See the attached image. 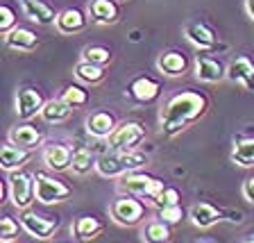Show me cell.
<instances>
[{
	"mask_svg": "<svg viewBox=\"0 0 254 243\" xmlns=\"http://www.w3.org/2000/svg\"><path fill=\"white\" fill-rule=\"evenodd\" d=\"M245 2V11H248V16L254 21V0H243Z\"/></svg>",
	"mask_w": 254,
	"mask_h": 243,
	"instance_id": "37",
	"label": "cell"
},
{
	"mask_svg": "<svg viewBox=\"0 0 254 243\" xmlns=\"http://www.w3.org/2000/svg\"><path fill=\"white\" fill-rule=\"evenodd\" d=\"M46 95L37 86H21L16 91V100H14V111L21 121H30L34 116H41L43 107H46Z\"/></svg>",
	"mask_w": 254,
	"mask_h": 243,
	"instance_id": "9",
	"label": "cell"
},
{
	"mask_svg": "<svg viewBox=\"0 0 254 243\" xmlns=\"http://www.w3.org/2000/svg\"><path fill=\"white\" fill-rule=\"evenodd\" d=\"M148 137V130L141 125L138 121H123L118 123V127L109 134L107 146L109 150H138L143 141Z\"/></svg>",
	"mask_w": 254,
	"mask_h": 243,
	"instance_id": "6",
	"label": "cell"
},
{
	"mask_svg": "<svg viewBox=\"0 0 254 243\" xmlns=\"http://www.w3.org/2000/svg\"><path fill=\"white\" fill-rule=\"evenodd\" d=\"M9 200L16 209H30L32 202L37 200V180L32 173H25V170H16V173L9 175Z\"/></svg>",
	"mask_w": 254,
	"mask_h": 243,
	"instance_id": "7",
	"label": "cell"
},
{
	"mask_svg": "<svg viewBox=\"0 0 254 243\" xmlns=\"http://www.w3.org/2000/svg\"><path fill=\"white\" fill-rule=\"evenodd\" d=\"M211 107L209 95L202 91H177L164 102L161 111H159V125H161V134L166 139H175L182 134L186 127H190L195 121L206 116V111Z\"/></svg>",
	"mask_w": 254,
	"mask_h": 243,
	"instance_id": "1",
	"label": "cell"
},
{
	"mask_svg": "<svg viewBox=\"0 0 254 243\" xmlns=\"http://www.w3.org/2000/svg\"><path fill=\"white\" fill-rule=\"evenodd\" d=\"M59 98H62L64 102H68L73 109H79V107L89 105V91L79 84H66L62 89V93H59Z\"/></svg>",
	"mask_w": 254,
	"mask_h": 243,
	"instance_id": "31",
	"label": "cell"
},
{
	"mask_svg": "<svg viewBox=\"0 0 254 243\" xmlns=\"http://www.w3.org/2000/svg\"><path fill=\"white\" fill-rule=\"evenodd\" d=\"M32 157H34V150L30 148H21L16 143L7 141L2 148H0V166L5 173H16L21 170L25 164H30Z\"/></svg>",
	"mask_w": 254,
	"mask_h": 243,
	"instance_id": "16",
	"label": "cell"
},
{
	"mask_svg": "<svg viewBox=\"0 0 254 243\" xmlns=\"http://www.w3.org/2000/svg\"><path fill=\"white\" fill-rule=\"evenodd\" d=\"M73 153L75 150L66 143H59V141H53L48 143L43 148V164L48 166L50 170L55 173H62V170H68L70 164H73Z\"/></svg>",
	"mask_w": 254,
	"mask_h": 243,
	"instance_id": "17",
	"label": "cell"
},
{
	"mask_svg": "<svg viewBox=\"0 0 254 243\" xmlns=\"http://www.w3.org/2000/svg\"><path fill=\"white\" fill-rule=\"evenodd\" d=\"M21 7L27 21L37 23V25H55L57 23L59 11L48 0H21Z\"/></svg>",
	"mask_w": 254,
	"mask_h": 243,
	"instance_id": "18",
	"label": "cell"
},
{
	"mask_svg": "<svg viewBox=\"0 0 254 243\" xmlns=\"http://www.w3.org/2000/svg\"><path fill=\"white\" fill-rule=\"evenodd\" d=\"M73 116V107L68 102H64L62 98H53V100H48L46 107L41 111V118L46 123H53V125H62L66 123L68 118Z\"/></svg>",
	"mask_w": 254,
	"mask_h": 243,
	"instance_id": "26",
	"label": "cell"
},
{
	"mask_svg": "<svg viewBox=\"0 0 254 243\" xmlns=\"http://www.w3.org/2000/svg\"><path fill=\"white\" fill-rule=\"evenodd\" d=\"M189 66H190V59L186 57V53L175 50V48L164 50V53L157 57V69H159V73L166 75V78H182V75L189 71Z\"/></svg>",
	"mask_w": 254,
	"mask_h": 243,
	"instance_id": "15",
	"label": "cell"
},
{
	"mask_svg": "<svg viewBox=\"0 0 254 243\" xmlns=\"http://www.w3.org/2000/svg\"><path fill=\"white\" fill-rule=\"evenodd\" d=\"M227 80L245 91H254V62L248 55H236L227 64Z\"/></svg>",
	"mask_w": 254,
	"mask_h": 243,
	"instance_id": "13",
	"label": "cell"
},
{
	"mask_svg": "<svg viewBox=\"0 0 254 243\" xmlns=\"http://www.w3.org/2000/svg\"><path fill=\"white\" fill-rule=\"evenodd\" d=\"M173 225L164 223L161 218H154V221H148L141 228V239L145 243H170L173 239Z\"/></svg>",
	"mask_w": 254,
	"mask_h": 243,
	"instance_id": "25",
	"label": "cell"
},
{
	"mask_svg": "<svg viewBox=\"0 0 254 243\" xmlns=\"http://www.w3.org/2000/svg\"><path fill=\"white\" fill-rule=\"evenodd\" d=\"M166 189L164 180H159L154 175H148L143 170H134V173H127L123 177H118V191L127 193V196H136L141 200H148L152 205L159 198V193Z\"/></svg>",
	"mask_w": 254,
	"mask_h": 243,
	"instance_id": "3",
	"label": "cell"
},
{
	"mask_svg": "<svg viewBox=\"0 0 254 243\" xmlns=\"http://www.w3.org/2000/svg\"><path fill=\"white\" fill-rule=\"evenodd\" d=\"M243 243H254V239H250V241H243Z\"/></svg>",
	"mask_w": 254,
	"mask_h": 243,
	"instance_id": "39",
	"label": "cell"
},
{
	"mask_svg": "<svg viewBox=\"0 0 254 243\" xmlns=\"http://www.w3.org/2000/svg\"><path fill=\"white\" fill-rule=\"evenodd\" d=\"M150 157L141 150H107L105 155L98 157V173L102 177H123L127 173L141 170L143 166H148Z\"/></svg>",
	"mask_w": 254,
	"mask_h": 243,
	"instance_id": "2",
	"label": "cell"
},
{
	"mask_svg": "<svg viewBox=\"0 0 254 243\" xmlns=\"http://www.w3.org/2000/svg\"><path fill=\"white\" fill-rule=\"evenodd\" d=\"M193 73L200 82L216 84V82L227 80V66L222 64V59L213 57V53H202L193 59Z\"/></svg>",
	"mask_w": 254,
	"mask_h": 243,
	"instance_id": "11",
	"label": "cell"
},
{
	"mask_svg": "<svg viewBox=\"0 0 254 243\" xmlns=\"http://www.w3.org/2000/svg\"><path fill=\"white\" fill-rule=\"evenodd\" d=\"M5 46L9 50H16V53H32L39 48V34L30 27H23V25H16L11 32H7L2 37Z\"/></svg>",
	"mask_w": 254,
	"mask_h": 243,
	"instance_id": "20",
	"label": "cell"
},
{
	"mask_svg": "<svg viewBox=\"0 0 254 243\" xmlns=\"http://www.w3.org/2000/svg\"><path fill=\"white\" fill-rule=\"evenodd\" d=\"M86 132L95 139H109V134L118 127V118L107 109H95L86 116Z\"/></svg>",
	"mask_w": 254,
	"mask_h": 243,
	"instance_id": "19",
	"label": "cell"
},
{
	"mask_svg": "<svg viewBox=\"0 0 254 243\" xmlns=\"http://www.w3.org/2000/svg\"><path fill=\"white\" fill-rule=\"evenodd\" d=\"M82 59L89 64H95V66H107V64H111V59H114V53H111V48H107V46L91 43V46L82 48Z\"/></svg>",
	"mask_w": 254,
	"mask_h": 243,
	"instance_id": "30",
	"label": "cell"
},
{
	"mask_svg": "<svg viewBox=\"0 0 254 243\" xmlns=\"http://www.w3.org/2000/svg\"><path fill=\"white\" fill-rule=\"evenodd\" d=\"M184 37L189 39L200 53H216L218 48H222L218 43L216 32L206 25L204 21H189L184 25Z\"/></svg>",
	"mask_w": 254,
	"mask_h": 243,
	"instance_id": "12",
	"label": "cell"
},
{
	"mask_svg": "<svg viewBox=\"0 0 254 243\" xmlns=\"http://www.w3.org/2000/svg\"><path fill=\"white\" fill-rule=\"evenodd\" d=\"M98 168V157L91 148L86 146H77L73 153V164H70V170L75 175H89L91 170Z\"/></svg>",
	"mask_w": 254,
	"mask_h": 243,
	"instance_id": "28",
	"label": "cell"
},
{
	"mask_svg": "<svg viewBox=\"0 0 254 243\" xmlns=\"http://www.w3.org/2000/svg\"><path fill=\"white\" fill-rule=\"evenodd\" d=\"M89 18L95 25H116L121 21V5L118 0H89Z\"/></svg>",
	"mask_w": 254,
	"mask_h": 243,
	"instance_id": "14",
	"label": "cell"
},
{
	"mask_svg": "<svg viewBox=\"0 0 254 243\" xmlns=\"http://www.w3.org/2000/svg\"><path fill=\"white\" fill-rule=\"evenodd\" d=\"M197 243H211V241H197Z\"/></svg>",
	"mask_w": 254,
	"mask_h": 243,
	"instance_id": "40",
	"label": "cell"
},
{
	"mask_svg": "<svg viewBox=\"0 0 254 243\" xmlns=\"http://www.w3.org/2000/svg\"><path fill=\"white\" fill-rule=\"evenodd\" d=\"M182 200V193L180 189H175V186H166L161 193H159V198L152 202L154 209H166V207H173V205H180Z\"/></svg>",
	"mask_w": 254,
	"mask_h": 243,
	"instance_id": "33",
	"label": "cell"
},
{
	"mask_svg": "<svg viewBox=\"0 0 254 243\" xmlns=\"http://www.w3.org/2000/svg\"><path fill=\"white\" fill-rule=\"evenodd\" d=\"M189 218H190V223H193L195 228L209 230V228H213L216 223H220L222 218H225V212L218 209V207H213L211 202H197V205L190 207Z\"/></svg>",
	"mask_w": 254,
	"mask_h": 243,
	"instance_id": "24",
	"label": "cell"
},
{
	"mask_svg": "<svg viewBox=\"0 0 254 243\" xmlns=\"http://www.w3.org/2000/svg\"><path fill=\"white\" fill-rule=\"evenodd\" d=\"M50 243H73V241H50Z\"/></svg>",
	"mask_w": 254,
	"mask_h": 243,
	"instance_id": "38",
	"label": "cell"
},
{
	"mask_svg": "<svg viewBox=\"0 0 254 243\" xmlns=\"http://www.w3.org/2000/svg\"><path fill=\"white\" fill-rule=\"evenodd\" d=\"M21 228H23L21 221H16L9 214H5V216L0 218V239H2V243H11L14 239H18Z\"/></svg>",
	"mask_w": 254,
	"mask_h": 243,
	"instance_id": "32",
	"label": "cell"
},
{
	"mask_svg": "<svg viewBox=\"0 0 254 243\" xmlns=\"http://www.w3.org/2000/svg\"><path fill=\"white\" fill-rule=\"evenodd\" d=\"M89 21H91L89 14H84V11L77 9V7H68V9L59 11L55 27H57L62 34H77V32H84L86 30Z\"/></svg>",
	"mask_w": 254,
	"mask_h": 243,
	"instance_id": "23",
	"label": "cell"
},
{
	"mask_svg": "<svg viewBox=\"0 0 254 243\" xmlns=\"http://www.w3.org/2000/svg\"><path fill=\"white\" fill-rule=\"evenodd\" d=\"M7 141L21 146V148L37 150L39 146H43V132L39 127L30 125V123H18L7 132Z\"/></svg>",
	"mask_w": 254,
	"mask_h": 243,
	"instance_id": "21",
	"label": "cell"
},
{
	"mask_svg": "<svg viewBox=\"0 0 254 243\" xmlns=\"http://www.w3.org/2000/svg\"><path fill=\"white\" fill-rule=\"evenodd\" d=\"M21 225L30 237L39 239V241H48V239H53V234L59 230L62 225V218L59 216H43V214H37L32 212V209H25L21 214Z\"/></svg>",
	"mask_w": 254,
	"mask_h": 243,
	"instance_id": "8",
	"label": "cell"
},
{
	"mask_svg": "<svg viewBox=\"0 0 254 243\" xmlns=\"http://www.w3.org/2000/svg\"><path fill=\"white\" fill-rule=\"evenodd\" d=\"M241 191H243V198H245V200L254 205V175H250L248 180L243 182V189H241Z\"/></svg>",
	"mask_w": 254,
	"mask_h": 243,
	"instance_id": "36",
	"label": "cell"
},
{
	"mask_svg": "<svg viewBox=\"0 0 254 243\" xmlns=\"http://www.w3.org/2000/svg\"><path fill=\"white\" fill-rule=\"evenodd\" d=\"M70 232H73V237L77 241H93V239H98L105 232V223L95 214H82V216H77L73 221Z\"/></svg>",
	"mask_w": 254,
	"mask_h": 243,
	"instance_id": "22",
	"label": "cell"
},
{
	"mask_svg": "<svg viewBox=\"0 0 254 243\" xmlns=\"http://www.w3.org/2000/svg\"><path fill=\"white\" fill-rule=\"evenodd\" d=\"M159 212V218L168 225H177V223L184 221V209L182 205H173V207H166V209H157Z\"/></svg>",
	"mask_w": 254,
	"mask_h": 243,
	"instance_id": "35",
	"label": "cell"
},
{
	"mask_svg": "<svg viewBox=\"0 0 254 243\" xmlns=\"http://www.w3.org/2000/svg\"><path fill=\"white\" fill-rule=\"evenodd\" d=\"M232 162L243 168H254V137H238L234 141Z\"/></svg>",
	"mask_w": 254,
	"mask_h": 243,
	"instance_id": "27",
	"label": "cell"
},
{
	"mask_svg": "<svg viewBox=\"0 0 254 243\" xmlns=\"http://www.w3.org/2000/svg\"><path fill=\"white\" fill-rule=\"evenodd\" d=\"M109 216L111 221L121 225V228H136L145 221L148 216V207L141 198L136 196H127V193H121L116 200L109 205Z\"/></svg>",
	"mask_w": 254,
	"mask_h": 243,
	"instance_id": "4",
	"label": "cell"
},
{
	"mask_svg": "<svg viewBox=\"0 0 254 243\" xmlns=\"http://www.w3.org/2000/svg\"><path fill=\"white\" fill-rule=\"evenodd\" d=\"M34 180H37V200L41 202V205L66 202L73 196V189H70L66 182L50 173H46V170H37V173H34Z\"/></svg>",
	"mask_w": 254,
	"mask_h": 243,
	"instance_id": "5",
	"label": "cell"
},
{
	"mask_svg": "<svg viewBox=\"0 0 254 243\" xmlns=\"http://www.w3.org/2000/svg\"><path fill=\"white\" fill-rule=\"evenodd\" d=\"M16 18H18V14H16L14 7H9L7 2H2V5H0V32H2V37L18 25Z\"/></svg>",
	"mask_w": 254,
	"mask_h": 243,
	"instance_id": "34",
	"label": "cell"
},
{
	"mask_svg": "<svg viewBox=\"0 0 254 243\" xmlns=\"http://www.w3.org/2000/svg\"><path fill=\"white\" fill-rule=\"evenodd\" d=\"M75 78L82 82V84H89V86H95L105 82L107 78V69L105 66H95V64H89L84 59H79L77 66H75Z\"/></svg>",
	"mask_w": 254,
	"mask_h": 243,
	"instance_id": "29",
	"label": "cell"
},
{
	"mask_svg": "<svg viewBox=\"0 0 254 243\" xmlns=\"http://www.w3.org/2000/svg\"><path fill=\"white\" fill-rule=\"evenodd\" d=\"M125 95L134 105H152L161 95V82L150 75H136V78L127 84Z\"/></svg>",
	"mask_w": 254,
	"mask_h": 243,
	"instance_id": "10",
	"label": "cell"
}]
</instances>
